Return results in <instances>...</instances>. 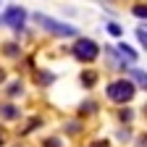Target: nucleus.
<instances>
[{
  "label": "nucleus",
  "mask_w": 147,
  "mask_h": 147,
  "mask_svg": "<svg viewBox=\"0 0 147 147\" xmlns=\"http://www.w3.org/2000/svg\"><path fill=\"white\" fill-rule=\"evenodd\" d=\"M134 84L131 82H126V79H118L113 84H108V97L113 100V102H129L134 97Z\"/></svg>",
  "instance_id": "f257e3e1"
},
{
  "label": "nucleus",
  "mask_w": 147,
  "mask_h": 147,
  "mask_svg": "<svg viewBox=\"0 0 147 147\" xmlns=\"http://www.w3.org/2000/svg\"><path fill=\"white\" fill-rule=\"evenodd\" d=\"M34 18L40 21L47 32H53V34H61V37H74L76 34V29L74 26H68V24H61V21H55V18H50V16H42V13H34Z\"/></svg>",
  "instance_id": "f03ea898"
},
{
  "label": "nucleus",
  "mask_w": 147,
  "mask_h": 147,
  "mask_svg": "<svg viewBox=\"0 0 147 147\" xmlns=\"http://www.w3.org/2000/svg\"><path fill=\"white\" fill-rule=\"evenodd\" d=\"M97 53H100V47L92 42V40H79L76 45H74V55H76L79 61H95L97 58Z\"/></svg>",
  "instance_id": "7ed1b4c3"
},
{
  "label": "nucleus",
  "mask_w": 147,
  "mask_h": 147,
  "mask_svg": "<svg viewBox=\"0 0 147 147\" xmlns=\"http://www.w3.org/2000/svg\"><path fill=\"white\" fill-rule=\"evenodd\" d=\"M3 24H8V26H16V29H21V24H24V18H26V13H24V8H18V5H11L3 16Z\"/></svg>",
  "instance_id": "20e7f679"
},
{
  "label": "nucleus",
  "mask_w": 147,
  "mask_h": 147,
  "mask_svg": "<svg viewBox=\"0 0 147 147\" xmlns=\"http://www.w3.org/2000/svg\"><path fill=\"white\" fill-rule=\"evenodd\" d=\"M129 74H131V79H134L142 89H147V74H144V71H139V68H129Z\"/></svg>",
  "instance_id": "39448f33"
},
{
  "label": "nucleus",
  "mask_w": 147,
  "mask_h": 147,
  "mask_svg": "<svg viewBox=\"0 0 147 147\" xmlns=\"http://www.w3.org/2000/svg\"><path fill=\"white\" fill-rule=\"evenodd\" d=\"M118 53H121V55H126L129 61H137V53H134L131 47H129L126 42H121V45H118Z\"/></svg>",
  "instance_id": "423d86ee"
},
{
  "label": "nucleus",
  "mask_w": 147,
  "mask_h": 147,
  "mask_svg": "<svg viewBox=\"0 0 147 147\" xmlns=\"http://www.w3.org/2000/svg\"><path fill=\"white\" fill-rule=\"evenodd\" d=\"M3 116H5V118H16V116H18V110H16L13 105H5V108H3Z\"/></svg>",
  "instance_id": "0eeeda50"
},
{
  "label": "nucleus",
  "mask_w": 147,
  "mask_h": 147,
  "mask_svg": "<svg viewBox=\"0 0 147 147\" xmlns=\"http://www.w3.org/2000/svg\"><path fill=\"white\" fill-rule=\"evenodd\" d=\"M134 16H139V18H147V5H134Z\"/></svg>",
  "instance_id": "6e6552de"
},
{
  "label": "nucleus",
  "mask_w": 147,
  "mask_h": 147,
  "mask_svg": "<svg viewBox=\"0 0 147 147\" xmlns=\"http://www.w3.org/2000/svg\"><path fill=\"white\" fill-rule=\"evenodd\" d=\"M82 82H84L87 87H92V84L97 82V76H95V74H84V76H82Z\"/></svg>",
  "instance_id": "1a4fd4ad"
},
{
  "label": "nucleus",
  "mask_w": 147,
  "mask_h": 147,
  "mask_svg": "<svg viewBox=\"0 0 147 147\" xmlns=\"http://www.w3.org/2000/svg\"><path fill=\"white\" fill-rule=\"evenodd\" d=\"M108 32L113 34V37H121V26L118 24H108Z\"/></svg>",
  "instance_id": "9d476101"
},
{
  "label": "nucleus",
  "mask_w": 147,
  "mask_h": 147,
  "mask_svg": "<svg viewBox=\"0 0 147 147\" xmlns=\"http://www.w3.org/2000/svg\"><path fill=\"white\" fill-rule=\"evenodd\" d=\"M137 40H139V42L147 47V32H144V29H137Z\"/></svg>",
  "instance_id": "9b49d317"
},
{
  "label": "nucleus",
  "mask_w": 147,
  "mask_h": 147,
  "mask_svg": "<svg viewBox=\"0 0 147 147\" xmlns=\"http://www.w3.org/2000/svg\"><path fill=\"white\" fill-rule=\"evenodd\" d=\"M8 92H11V95H18V92H21V84H18V82H16V84H11V89H8Z\"/></svg>",
  "instance_id": "f8f14e48"
},
{
  "label": "nucleus",
  "mask_w": 147,
  "mask_h": 147,
  "mask_svg": "<svg viewBox=\"0 0 147 147\" xmlns=\"http://www.w3.org/2000/svg\"><path fill=\"white\" fill-rule=\"evenodd\" d=\"M121 118L123 121H131V110H121Z\"/></svg>",
  "instance_id": "ddd939ff"
},
{
  "label": "nucleus",
  "mask_w": 147,
  "mask_h": 147,
  "mask_svg": "<svg viewBox=\"0 0 147 147\" xmlns=\"http://www.w3.org/2000/svg\"><path fill=\"white\" fill-rule=\"evenodd\" d=\"M5 53L8 55H16V45H5Z\"/></svg>",
  "instance_id": "4468645a"
},
{
  "label": "nucleus",
  "mask_w": 147,
  "mask_h": 147,
  "mask_svg": "<svg viewBox=\"0 0 147 147\" xmlns=\"http://www.w3.org/2000/svg\"><path fill=\"white\" fill-rule=\"evenodd\" d=\"M92 147H108V142H95Z\"/></svg>",
  "instance_id": "2eb2a0df"
},
{
  "label": "nucleus",
  "mask_w": 147,
  "mask_h": 147,
  "mask_svg": "<svg viewBox=\"0 0 147 147\" xmlns=\"http://www.w3.org/2000/svg\"><path fill=\"white\" fill-rule=\"evenodd\" d=\"M139 147H147V137H142V139H139Z\"/></svg>",
  "instance_id": "dca6fc26"
},
{
  "label": "nucleus",
  "mask_w": 147,
  "mask_h": 147,
  "mask_svg": "<svg viewBox=\"0 0 147 147\" xmlns=\"http://www.w3.org/2000/svg\"><path fill=\"white\" fill-rule=\"evenodd\" d=\"M0 82H3V68H0Z\"/></svg>",
  "instance_id": "f3484780"
}]
</instances>
